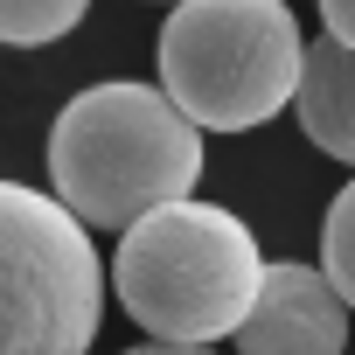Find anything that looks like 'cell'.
I'll return each mask as SVG.
<instances>
[{
    "label": "cell",
    "mask_w": 355,
    "mask_h": 355,
    "mask_svg": "<svg viewBox=\"0 0 355 355\" xmlns=\"http://www.w3.org/2000/svg\"><path fill=\"white\" fill-rule=\"evenodd\" d=\"M112 286L153 348H209V341H237V327L251 320L265 258L244 216H230L223 202L174 196L139 223H125Z\"/></svg>",
    "instance_id": "1"
},
{
    "label": "cell",
    "mask_w": 355,
    "mask_h": 355,
    "mask_svg": "<svg viewBox=\"0 0 355 355\" xmlns=\"http://www.w3.org/2000/svg\"><path fill=\"white\" fill-rule=\"evenodd\" d=\"M49 182L91 230H125L174 196H196L202 125L167 84H91L49 125Z\"/></svg>",
    "instance_id": "2"
},
{
    "label": "cell",
    "mask_w": 355,
    "mask_h": 355,
    "mask_svg": "<svg viewBox=\"0 0 355 355\" xmlns=\"http://www.w3.org/2000/svg\"><path fill=\"white\" fill-rule=\"evenodd\" d=\"M306 42L286 0H174L160 84L202 132H251L300 98Z\"/></svg>",
    "instance_id": "3"
},
{
    "label": "cell",
    "mask_w": 355,
    "mask_h": 355,
    "mask_svg": "<svg viewBox=\"0 0 355 355\" xmlns=\"http://www.w3.org/2000/svg\"><path fill=\"white\" fill-rule=\"evenodd\" d=\"M98 313L91 223L63 196L0 182V355H77L98 341Z\"/></svg>",
    "instance_id": "4"
},
{
    "label": "cell",
    "mask_w": 355,
    "mask_h": 355,
    "mask_svg": "<svg viewBox=\"0 0 355 355\" xmlns=\"http://www.w3.org/2000/svg\"><path fill=\"white\" fill-rule=\"evenodd\" d=\"M348 293L320 265H265L258 306L237 327L244 355H341L348 348Z\"/></svg>",
    "instance_id": "5"
},
{
    "label": "cell",
    "mask_w": 355,
    "mask_h": 355,
    "mask_svg": "<svg viewBox=\"0 0 355 355\" xmlns=\"http://www.w3.org/2000/svg\"><path fill=\"white\" fill-rule=\"evenodd\" d=\"M293 112H300V132L327 160H348L355 167V49L341 35L306 42V70H300Z\"/></svg>",
    "instance_id": "6"
},
{
    "label": "cell",
    "mask_w": 355,
    "mask_h": 355,
    "mask_svg": "<svg viewBox=\"0 0 355 355\" xmlns=\"http://www.w3.org/2000/svg\"><path fill=\"white\" fill-rule=\"evenodd\" d=\"M84 8H91V0H0V42H8V49L63 42L84 21Z\"/></svg>",
    "instance_id": "7"
},
{
    "label": "cell",
    "mask_w": 355,
    "mask_h": 355,
    "mask_svg": "<svg viewBox=\"0 0 355 355\" xmlns=\"http://www.w3.org/2000/svg\"><path fill=\"white\" fill-rule=\"evenodd\" d=\"M320 265L334 272V286H341L348 306H355V182L327 202V223H320Z\"/></svg>",
    "instance_id": "8"
},
{
    "label": "cell",
    "mask_w": 355,
    "mask_h": 355,
    "mask_svg": "<svg viewBox=\"0 0 355 355\" xmlns=\"http://www.w3.org/2000/svg\"><path fill=\"white\" fill-rule=\"evenodd\" d=\"M320 21H327V35H341L355 49V0H320Z\"/></svg>",
    "instance_id": "9"
}]
</instances>
